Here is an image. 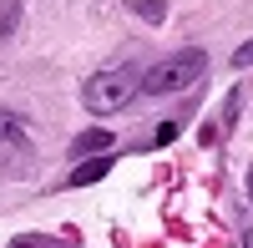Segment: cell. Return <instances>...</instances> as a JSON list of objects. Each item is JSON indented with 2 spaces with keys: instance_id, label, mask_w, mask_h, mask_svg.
Wrapping results in <instances>:
<instances>
[{
  "instance_id": "obj_1",
  "label": "cell",
  "mask_w": 253,
  "mask_h": 248,
  "mask_svg": "<svg viewBox=\"0 0 253 248\" xmlns=\"http://www.w3.org/2000/svg\"><path fill=\"white\" fill-rule=\"evenodd\" d=\"M203 71H208V51L193 46V51H177V56L157 61V66L137 81V91H147V96H172V91H187L193 81H203Z\"/></svg>"
},
{
  "instance_id": "obj_2",
  "label": "cell",
  "mask_w": 253,
  "mask_h": 248,
  "mask_svg": "<svg viewBox=\"0 0 253 248\" xmlns=\"http://www.w3.org/2000/svg\"><path fill=\"white\" fill-rule=\"evenodd\" d=\"M137 71H126V66H107V71H96V76H86V86H81V101H86V112H96V117H112V112H122L126 101L137 96Z\"/></svg>"
},
{
  "instance_id": "obj_3",
  "label": "cell",
  "mask_w": 253,
  "mask_h": 248,
  "mask_svg": "<svg viewBox=\"0 0 253 248\" xmlns=\"http://www.w3.org/2000/svg\"><path fill=\"white\" fill-rule=\"evenodd\" d=\"M112 172V157H96V162H81V167H71V188H86V182L107 177Z\"/></svg>"
},
{
  "instance_id": "obj_4",
  "label": "cell",
  "mask_w": 253,
  "mask_h": 248,
  "mask_svg": "<svg viewBox=\"0 0 253 248\" xmlns=\"http://www.w3.org/2000/svg\"><path fill=\"white\" fill-rule=\"evenodd\" d=\"M107 147H112V132H101V127H96V132H81V137L71 142L76 157H86V152H107Z\"/></svg>"
},
{
  "instance_id": "obj_5",
  "label": "cell",
  "mask_w": 253,
  "mask_h": 248,
  "mask_svg": "<svg viewBox=\"0 0 253 248\" xmlns=\"http://www.w3.org/2000/svg\"><path fill=\"white\" fill-rule=\"evenodd\" d=\"M0 147H26V132L10 112H0Z\"/></svg>"
},
{
  "instance_id": "obj_6",
  "label": "cell",
  "mask_w": 253,
  "mask_h": 248,
  "mask_svg": "<svg viewBox=\"0 0 253 248\" xmlns=\"http://www.w3.org/2000/svg\"><path fill=\"white\" fill-rule=\"evenodd\" d=\"M15 15H20V5H15V0H5V10H0V41L15 31Z\"/></svg>"
},
{
  "instance_id": "obj_7",
  "label": "cell",
  "mask_w": 253,
  "mask_h": 248,
  "mask_svg": "<svg viewBox=\"0 0 253 248\" xmlns=\"http://www.w3.org/2000/svg\"><path fill=\"white\" fill-rule=\"evenodd\" d=\"M132 10H142L147 20H162V15H167V10L157 5V0H132Z\"/></svg>"
},
{
  "instance_id": "obj_8",
  "label": "cell",
  "mask_w": 253,
  "mask_h": 248,
  "mask_svg": "<svg viewBox=\"0 0 253 248\" xmlns=\"http://www.w3.org/2000/svg\"><path fill=\"white\" fill-rule=\"evenodd\" d=\"M233 66H238V71H243V66H253V41H248V46H238V51H233Z\"/></svg>"
},
{
  "instance_id": "obj_9",
  "label": "cell",
  "mask_w": 253,
  "mask_h": 248,
  "mask_svg": "<svg viewBox=\"0 0 253 248\" xmlns=\"http://www.w3.org/2000/svg\"><path fill=\"white\" fill-rule=\"evenodd\" d=\"M243 248H253V233H243Z\"/></svg>"
}]
</instances>
